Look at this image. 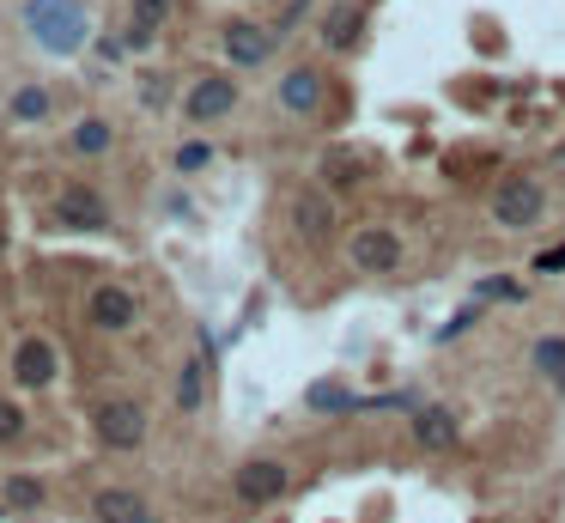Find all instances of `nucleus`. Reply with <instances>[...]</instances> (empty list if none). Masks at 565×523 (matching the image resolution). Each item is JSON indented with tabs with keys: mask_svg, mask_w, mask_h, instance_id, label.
<instances>
[{
	"mask_svg": "<svg viewBox=\"0 0 565 523\" xmlns=\"http://www.w3.org/2000/svg\"><path fill=\"white\" fill-rule=\"evenodd\" d=\"M225 55H231L237 67H262V61L274 55V31L250 25V19H237V25H225Z\"/></svg>",
	"mask_w": 565,
	"mask_h": 523,
	"instance_id": "nucleus-9",
	"label": "nucleus"
},
{
	"mask_svg": "<svg viewBox=\"0 0 565 523\" xmlns=\"http://www.w3.org/2000/svg\"><path fill=\"white\" fill-rule=\"evenodd\" d=\"M280 110H292V116H316V110H322V73L292 67L286 80H280Z\"/></svg>",
	"mask_w": 565,
	"mask_h": 523,
	"instance_id": "nucleus-14",
	"label": "nucleus"
},
{
	"mask_svg": "<svg viewBox=\"0 0 565 523\" xmlns=\"http://www.w3.org/2000/svg\"><path fill=\"white\" fill-rule=\"evenodd\" d=\"M92 517L98 523H152V505L134 493V487H104L92 499Z\"/></svg>",
	"mask_w": 565,
	"mask_h": 523,
	"instance_id": "nucleus-11",
	"label": "nucleus"
},
{
	"mask_svg": "<svg viewBox=\"0 0 565 523\" xmlns=\"http://www.w3.org/2000/svg\"><path fill=\"white\" fill-rule=\"evenodd\" d=\"M231 110H237V86L225 80V73L195 80L189 98H183V116H189V122H219V116H231Z\"/></svg>",
	"mask_w": 565,
	"mask_h": 523,
	"instance_id": "nucleus-6",
	"label": "nucleus"
},
{
	"mask_svg": "<svg viewBox=\"0 0 565 523\" xmlns=\"http://www.w3.org/2000/svg\"><path fill=\"white\" fill-rule=\"evenodd\" d=\"M201 384H207V371H201V359H189L183 378H177V408H201V396H207Z\"/></svg>",
	"mask_w": 565,
	"mask_h": 523,
	"instance_id": "nucleus-20",
	"label": "nucleus"
},
{
	"mask_svg": "<svg viewBox=\"0 0 565 523\" xmlns=\"http://www.w3.org/2000/svg\"><path fill=\"white\" fill-rule=\"evenodd\" d=\"M25 25H31V37H37L43 49H55V55L86 49V37H92V19H86V7H79V0H31V7H25Z\"/></svg>",
	"mask_w": 565,
	"mask_h": 523,
	"instance_id": "nucleus-1",
	"label": "nucleus"
},
{
	"mask_svg": "<svg viewBox=\"0 0 565 523\" xmlns=\"http://www.w3.org/2000/svg\"><path fill=\"white\" fill-rule=\"evenodd\" d=\"M541 213H547V189H541V177H505V183L493 189V219H499V226L523 232V226H535Z\"/></svg>",
	"mask_w": 565,
	"mask_h": 523,
	"instance_id": "nucleus-2",
	"label": "nucleus"
},
{
	"mask_svg": "<svg viewBox=\"0 0 565 523\" xmlns=\"http://www.w3.org/2000/svg\"><path fill=\"white\" fill-rule=\"evenodd\" d=\"M359 31H365V7H353V0L329 7V19H322V43H329V49H353Z\"/></svg>",
	"mask_w": 565,
	"mask_h": 523,
	"instance_id": "nucleus-15",
	"label": "nucleus"
},
{
	"mask_svg": "<svg viewBox=\"0 0 565 523\" xmlns=\"http://www.w3.org/2000/svg\"><path fill=\"white\" fill-rule=\"evenodd\" d=\"M152 31H158V25H140V19H134V25H128V43H134V49H146V43H152Z\"/></svg>",
	"mask_w": 565,
	"mask_h": 523,
	"instance_id": "nucleus-27",
	"label": "nucleus"
},
{
	"mask_svg": "<svg viewBox=\"0 0 565 523\" xmlns=\"http://www.w3.org/2000/svg\"><path fill=\"white\" fill-rule=\"evenodd\" d=\"M535 268H541V274H565V244L541 250V256H535Z\"/></svg>",
	"mask_w": 565,
	"mask_h": 523,
	"instance_id": "nucleus-25",
	"label": "nucleus"
},
{
	"mask_svg": "<svg viewBox=\"0 0 565 523\" xmlns=\"http://www.w3.org/2000/svg\"><path fill=\"white\" fill-rule=\"evenodd\" d=\"M13 378H19V390H43V384L55 378V347H49V341H19Z\"/></svg>",
	"mask_w": 565,
	"mask_h": 523,
	"instance_id": "nucleus-13",
	"label": "nucleus"
},
{
	"mask_svg": "<svg viewBox=\"0 0 565 523\" xmlns=\"http://www.w3.org/2000/svg\"><path fill=\"white\" fill-rule=\"evenodd\" d=\"M110 140H116V134H110V122L86 116V122L73 128V153H79V159H104V153H110Z\"/></svg>",
	"mask_w": 565,
	"mask_h": 523,
	"instance_id": "nucleus-17",
	"label": "nucleus"
},
{
	"mask_svg": "<svg viewBox=\"0 0 565 523\" xmlns=\"http://www.w3.org/2000/svg\"><path fill=\"white\" fill-rule=\"evenodd\" d=\"M25 438V414H19V402H0V444H19Z\"/></svg>",
	"mask_w": 565,
	"mask_h": 523,
	"instance_id": "nucleus-22",
	"label": "nucleus"
},
{
	"mask_svg": "<svg viewBox=\"0 0 565 523\" xmlns=\"http://www.w3.org/2000/svg\"><path fill=\"white\" fill-rule=\"evenodd\" d=\"M480 292H487V298H523V286H517V280H487Z\"/></svg>",
	"mask_w": 565,
	"mask_h": 523,
	"instance_id": "nucleus-26",
	"label": "nucleus"
},
{
	"mask_svg": "<svg viewBox=\"0 0 565 523\" xmlns=\"http://www.w3.org/2000/svg\"><path fill=\"white\" fill-rule=\"evenodd\" d=\"M86 311H92V323H98V329H110V335H116V329H134V311H140V305H134V292H128V286H98Z\"/></svg>",
	"mask_w": 565,
	"mask_h": 523,
	"instance_id": "nucleus-10",
	"label": "nucleus"
},
{
	"mask_svg": "<svg viewBox=\"0 0 565 523\" xmlns=\"http://www.w3.org/2000/svg\"><path fill=\"white\" fill-rule=\"evenodd\" d=\"M49 116V92L43 86H19L13 92V122H43Z\"/></svg>",
	"mask_w": 565,
	"mask_h": 523,
	"instance_id": "nucleus-18",
	"label": "nucleus"
},
{
	"mask_svg": "<svg viewBox=\"0 0 565 523\" xmlns=\"http://www.w3.org/2000/svg\"><path fill=\"white\" fill-rule=\"evenodd\" d=\"M347 256L359 274H389V268H401V238L389 226H365V232H353Z\"/></svg>",
	"mask_w": 565,
	"mask_h": 523,
	"instance_id": "nucleus-4",
	"label": "nucleus"
},
{
	"mask_svg": "<svg viewBox=\"0 0 565 523\" xmlns=\"http://www.w3.org/2000/svg\"><path fill=\"white\" fill-rule=\"evenodd\" d=\"M98 438L110 444V451H140L146 444V408L134 396H110L98 408Z\"/></svg>",
	"mask_w": 565,
	"mask_h": 523,
	"instance_id": "nucleus-3",
	"label": "nucleus"
},
{
	"mask_svg": "<svg viewBox=\"0 0 565 523\" xmlns=\"http://www.w3.org/2000/svg\"><path fill=\"white\" fill-rule=\"evenodd\" d=\"M310 408H316V414H341V408H359V396L341 390V384H316V390H310Z\"/></svg>",
	"mask_w": 565,
	"mask_h": 523,
	"instance_id": "nucleus-19",
	"label": "nucleus"
},
{
	"mask_svg": "<svg viewBox=\"0 0 565 523\" xmlns=\"http://www.w3.org/2000/svg\"><path fill=\"white\" fill-rule=\"evenodd\" d=\"M165 13H171V0H134V19H140V25H158Z\"/></svg>",
	"mask_w": 565,
	"mask_h": 523,
	"instance_id": "nucleus-24",
	"label": "nucleus"
},
{
	"mask_svg": "<svg viewBox=\"0 0 565 523\" xmlns=\"http://www.w3.org/2000/svg\"><path fill=\"white\" fill-rule=\"evenodd\" d=\"M292 226H298L304 244H329L335 238V201L322 189H298L292 195Z\"/></svg>",
	"mask_w": 565,
	"mask_h": 523,
	"instance_id": "nucleus-5",
	"label": "nucleus"
},
{
	"mask_svg": "<svg viewBox=\"0 0 565 523\" xmlns=\"http://www.w3.org/2000/svg\"><path fill=\"white\" fill-rule=\"evenodd\" d=\"M456 438V414L444 402H414V444L420 451H444Z\"/></svg>",
	"mask_w": 565,
	"mask_h": 523,
	"instance_id": "nucleus-12",
	"label": "nucleus"
},
{
	"mask_svg": "<svg viewBox=\"0 0 565 523\" xmlns=\"http://www.w3.org/2000/svg\"><path fill=\"white\" fill-rule=\"evenodd\" d=\"M535 371L553 390H565V335H541L535 341Z\"/></svg>",
	"mask_w": 565,
	"mask_h": 523,
	"instance_id": "nucleus-16",
	"label": "nucleus"
},
{
	"mask_svg": "<svg viewBox=\"0 0 565 523\" xmlns=\"http://www.w3.org/2000/svg\"><path fill=\"white\" fill-rule=\"evenodd\" d=\"M207 165H213V146H207V140L177 146V171H207Z\"/></svg>",
	"mask_w": 565,
	"mask_h": 523,
	"instance_id": "nucleus-21",
	"label": "nucleus"
},
{
	"mask_svg": "<svg viewBox=\"0 0 565 523\" xmlns=\"http://www.w3.org/2000/svg\"><path fill=\"white\" fill-rule=\"evenodd\" d=\"M231 487H237V499H244V505H274V499L292 487V475H286V463H268V457H262V463H244V469H237Z\"/></svg>",
	"mask_w": 565,
	"mask_h": 523,
	"instance_id": "nucleus-7",
	"label": "nucleus"
},
{
	"mask_svg": "<svg viewBox=\"0 0 565 523\" xmlns=\"http://www.w3.org/2000/svg\"><path fill=\"white\" fill-rule=\"evenodd\" d=\"M55 213L67 219V226H79V232H104V226H110V207H104L98 189H61Z\"/></svg>",
	"mask_w": 565,
	"mask_h": 523,
	"instance_id": "nucleus-8",
	"label": "nucleus"
},
{
	"mask_svg": "<svg viewBox=\"0 0 565 523\" xmlns=\"http://www.w3.org/2000/svg\"><path fill=\"white\" fill-rule=\"evenodd\" d=\"M7 499H13V505H37V499H43L37 475H13V481H7Z\"/></svg>",
	"mask_w": 565,
	"mask_h": 523,
	"instance_id": "nucleus-23",
	"label": "nucleus"
}]
</instances>
